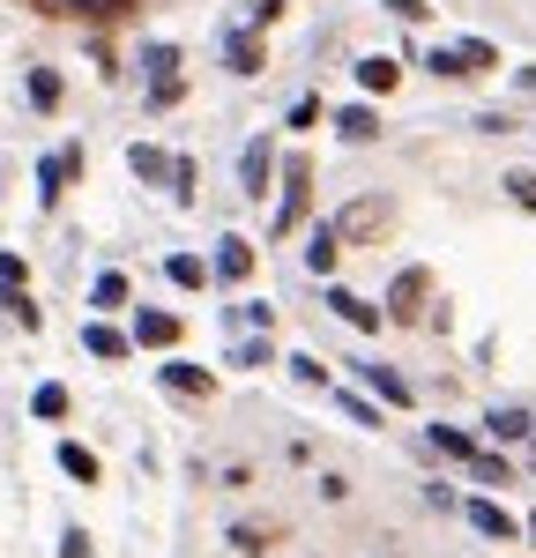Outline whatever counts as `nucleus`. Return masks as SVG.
Here are the masks:
<instances>
[{
	"label": "nucleus",
	"instance_id": "nucleus-1",
	"mask_svg": "<svg viewBox=\"0 0 536 558\" xmlns=\"http://www.w3.org/2000/svg\"><path fill=\"white\" fill-rule=\"evenodd\" d=\"M142 68H149V97H157V105H172V97H179V52H172V45H149V52H142Z\"/></svg>",
	"mask_w": 536,
	"mask_h": 558
},
{
	"label": "nucleus",
	"instance_id": "nucleus-2",
	"mask_svg": "<svg viewBox=\"0 0 536 558\" xmlns=\"http://www.w3.org/2000/svg\"><path fill=\"white\" fill-rule=\"evenodd\" d=\"M83 172V149H60V157H45L38 165V202H60V186Z\"/></svg>",
	"mask_w": 536,
	"mask_h": 558
},
{
	"label": "nucleus",
	"instance_id": "nucleus-3",
	"mask_svg": "<svg viewBox=\"0 0 536 558\" xmlns=\"http://www.w3.org/2000/svg\"><path fill=\"white\" fill-rule=\"evenodd\" d=\"M470 529H477V536H499V544L514 536V521H507V507H499V499H470Z\"/></svg>",
	"mask_w": 536,
	"mask_h": 558
},
{
	"label": "nucleus",
	"instance_id": "nucleus-4",
	"mask_svg": "<svg viewBox=\"0 0 536 558\" xmlns=\"http://www.w3.org/2000/svg\"><path fill=\"white\" fill-rule=\"evenodd\" d=\"M299 216H306V165H291V172H283V216H276V231H291Z\"/></svg>",
	"mask_w": 536,
	"mask_h": 558
},
{
	"label": "nucleus",
	"instance_id": "nucleus-5",
	"mask_svg": "<svg viewBox=\"0 0 536 558\" xmlns=\"http://www.w3.org/2000/svg\"><path fill=\"white\" fill-rule=\"evenodd\" d=\"M223 60H231V75H261V45L246 38V31H231V38H223Z\"/></svg>",
	"mask_w": 536,
	"mask_h": 558
},
{
	"label": "nucleus",
	"instance_id": "nucleus-6",
	"mask_svg": "<svg viewBox=\"0 0 536 558\" xmlns=\"http://www.w3.org/2000/svg\"><path fill=\"white\" fill-rule=\"evenodd\" d=\"M179 336V320L172 313H134V343H149V350H165Z\"/></svg>",
	"mask_w": 536,
	"mask_h": 558
},
{
	"label": "nucleus",
	"instance_id": "nucleus-7",
	"mask_svg": "<svg viewBox=\"0 0 536 558\" xmlns=\"http://www.w3.org/2000/svg\"><path fill=\"white\" fill-rule=\"evenodd\" d=\"M306 268L313 276H336V223H320V231L306 239Z\"/></svg>",
	"mask_w": 536,
	"mask_h": 558
},
{
	"label": "nucleus",
	"instance_id": "nucleus-8",
	"mask_svg": "<svg viewBox=\"0 0 536 558\" xmlns=\"http://www.w3.org/2000/svg\"><path fill=\"white\" fill-rule=\"evenodd\" d=\"M246 268H254V246H246V239H223V246H217V276H223V283H239Z\"/></svg>",
	"mask_w": 536,
	"mask_h": 558
},
{
	"label": "nucleus",
	"instance_id": "nucleus-9",
	"mask_svg": "<svg viewBox=\"0 0 536 558\" xmlns=\"http://www.w3.org/2000/svg\"><path fill=\"white\" fill-rule=\"evenodd\" d=\"M268 172H276V157H268V142H254V149H246V165H239V179H246V194H254V202H261Z\"/></svg>",
	"mask_w": 536,
	"mask_h": 558
},
{
	"label": "nucleus",
	"instance_id": "nucleus-10",
	"mask_svg": "<svg viewBox=\"0 0 536 558\" xmlns=\"http://www.w3.org/2000/svg\"><path fill=\"white\" fill-rule=\"evenodd\" d=\"M328 305H336V313H343L351 328H380V305H365L357 291H328Z\"/></svg>",
	"mask_w": 536,
	"mask_h": 558
},
{
	"label": "nucleus",
	"instance_id": "nucleus-11",
	"mask_svg": "<svg viewBox=\"0 0 536 558\" xmlns=\"http://www.w3.org/2000/svg\"><path fill=\"white\" fill-rule=\"evenodd\" d=\"M365 387H373V395H380V402H410V380H402V373H388V365H365Z\"/></svg>",
	"mask_w": 536,
	"mask_h": 558
},
{
	"label": "nucleus",
	"instance_id": "nucleus-12",
	"mask_svg": "<svg viewBox=\"0 0 536 558\" xmlns=\"http://www.w3.org/2000/svg\"><path fill=\"white\" fill-rule=\"evenodd\" d=\"M127 165H134V179H172V157H165V149H149V142H134Z\"/></svg>",
	"mask_w": 536,
	"mask_h": 558
},
{
	"label": "nucleus",
	"instance_id": "nucleus-13",
	"mask_svg": "<svg viewBox=\"0 0 536 558\" xmlns=\"http://www.w3.org/2000/svg\"><path fill=\"white\" fill-rule=\"evenodd\" d=\"M165 276H172L179 291H202V283H209V268H202L194 254H172V260H165Z\"/></svg>",
	"mask_w": 536,
	"mask_h": 558
},
{
	"label": "nucleus",
	"instance_id": "nucleus-14",
	"mask_svg": "<svg viewBox=\"0 0 536 558\" xmlns=\"http://www.w3.org/2000/svg\"><path fill=\"white\" fill-rule=\"evenodd\" d=\"M83 343H89V357H120V350H127V336H120V328H105V320H89Z\"/></svg>",
	"mask_w": 536,
	"mask_h": 558
},
{
	"label": "nucleus",
	"instance_id": "nucleus-15",
	"mask_svg": "<svg viewBox=\"0 0 536 558\" xmlns=\"http://www.w3.org/2000/svg\"><path fill=\"white\" fill-rule=\"evenodd\" d=\"M485 432H491V439H529V410H491Z\"/></svg>",
	"mask_w": 536,
	"mask_h": 558
},
{
	"label": "nucleus",
	"instance_id": "nucleus-16",
	"mask_svg": "<svg viewBox=\"0 0 536 558\" xmlns=\"http://www.w3.org/2000/svg\"><path fill=\"white\" fill-rule=\"evenodd\" d=\"M60 470L75 476V484H97V454H89V447H75V439H68V447H60Z\"/></svg>",
	"mask_w": 536,
	"mask_h": 558
},
{
	"label": "nucleus",
	"instance_id": "nucleus-17",
	"mask_svg": "<svg viewBox=\"0 0 536 558\" xmlns=\"http://www.w3.org/2000/svg\"><path fill=\"white\" fill-rule=\"evenodd\" d=\"M357 83H365V89H395V60H388V52L357 60Z\"/></svg>",
	"mask_w": 536,
	"mask_h": 558
},
{
	"label": "nucleus",
	"instance_id": "nucleus-18",
	"mask_svg": "<svg viewBox=\"0 0 536 558\" xmlns=\"http://www.w3.org/2000/svg\"><path fill=\"white\" fill-rule=\"evenodd\" d=\"M165 387H179V395H209V373H202V365H165Z\"/></svg>",
	"mask_w": 536,
	"mask_h": 558
},
{
	"label": "nucleus",
	"instance_id": "nucleus-19",
	"mask_svg": "<svg viewBox=\"0 0 536 558\" xmlns=\"http://www.w3.org/2000/svg\"><path fill=\"white\" fill-rule=\"evenodd\" d=\"M425 68H433V75H470L462 45H433V52H425Z\"/></svg>",
	"mask_w": 536,
	"mask_h": 558
},
{
	"label": "nucleus",
	"instance_id": "nucleus-20",
	"mask_svg": "<svg viewBox=\"0 0 536 558\" xmlns=\"http://www.w3.org/2000/svg\"><path fill=\"white\" fill-rule=\"evenodd\" d=\"M433 447H440V454H454V462H470V454H477L462 432H447V425H433Z\"/></svg>",
	"mask_w": 536,
	"mask_h": 558
},
{
	"label": "nucleus",
	"instance_id": "nucleus-21",
	"mask_svg": "<svg viewBox=\"0 0 536 558\" xmlns=\"http://www.w3.org/2000/svg\"><path fill=\"white\" fill-rule=\"evenodd\" d=\"M31 105H60V75H52V68L31 75Z\"/></svg>",
	"mask_w": 536,
	"mask_h": 558
},
{
	"label": "nucleus",
	"instance_id": "nucleus-22",
	"mask_svg": "<svg viewBox=\"0 0 536 558\" xmlns=\"http://www.w3.org/2000/svg\"><path fill=\"white\" fill-rule=\"evenodd\" d=\"M343 134H351V142H373L380 128H373V112H365V105H351V112H343Z\"/></svg>",
	"mask_w": 536,
	"mask_h": 558
},
{
	"label": "nucleus",
	"instance_id": "nucleus-23",
	"mask_svg": "<svg viewBox=\"0 0 536 558\" xmlns=\"http://www.w3.org/2000/svg\"><path fill=\"white\" fill-rule=\"evenodd\" d=\"M470 476H477V484H507V462H491V454H470Z\"/></svg>",
	"mask_w": 536,
	"mask_h": 558
},
{
	"label": "nucleus",
	"instance_id": "nucleus-24",
	"mask_svg": "<svg viewBox=\"0 0 536 558\" xmlns=\"http://www.w3.org/2000/svg\"><path fill=\"white\" fill-rule=\"evenodd\" d=\"M89 299H97V305H120V299H127V276H97V291H89Z\"/></svg>",
	"mask_w": 536,
	"mask_h": 558
},
{
	"label": "nucleus",
	"instance_id": "nucleus-25",
	"mask_svg": "<svg viewBox=\"0 0 536 558\" xmlns=\"http://www.w3.org/2000/svg\"><path fill=\"white\" fill-rule=\"evenodd\" d=\"M31 410H38V417H60V410H68V387H38V402H31Z\"/></svg>",
	"mask_w": 536,
	"mask_h": 558
},
{
	"label": "nucleus",
	"instance_id": "nucleus-26",
	"mask_svg": "<svg viewBox=\"0 0 536 558\" xmlns=\"http://www.w3.org/2000/svg\"><path fill=\"white\" fill-rule=\"evenodd\" d=\"M60 558H89V536H83V529H68V536H60Z\"/></svg>",
	"mask_w": 536,
	"mask_h": 558
},
{
	"label": "nucleus",
	"instance_id": "nucleus-27",
	"mask_svg": "<svg viewBox=\"0 0 536 558\" xmlns=\"http://www.w3.org/2000/svg\"><path fill=\"white\" fill-rule=\"evenodd\" d=\"M380 8H388V15H402V23H417V15H425V0H380Z\"/></svg>",
	"mask_w": 536,
	"mask_h": 558
},
{
	"label": "nucleus",
	"instance_id": "nucleus-28",
	"mask_svg": "<svg viewBox=\"0 0 536 558\" xmlns=\"http://www.w3.org/2000/svg\"><path fill=\"white\" fill-rule=\"evenodd\" d=\"M75 8H83V15H120L127 0H75Z\"/></svg>",
	"mask_w": 536,
	"mask_h": 558
},
{
	"label": "nucleus",
	"instance_id": "nucleus-29",
	"mask_svg": "<svg viewBox=\"0 0 536 558\" xmlns=\"http://www.w3.org/2000/svg\"><path fill=\"white\" fill-rule=\"evenodd\" d=\"M514 202H529V209H536V179H514Z\"/></svg>",
	"mask_w": 536,
	"mask_h": 558
},
{
	"label": "nucleus",
	"instance_id": "nucleus-30",
	"mask_svg": "<svg viewBox=\"0 0 536 558\" xmlns=\"http://www.w3.org/2000/svg\"><path fill=\"white\" fill-rule=\"evenodd\" d=\"M529 544H536V514H529Z\"/></svg>",
	"mask_w": 536,
	"mask_h": 558
}]
</instances>
